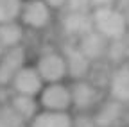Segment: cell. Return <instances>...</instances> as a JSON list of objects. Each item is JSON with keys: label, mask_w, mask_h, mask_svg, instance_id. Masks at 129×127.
<instances>
[{"label": "cell", "mask_w": 129, "mask_h": 127, "mask_svg": "<svg viewBox=\"0 0 129 127\" xmlns=\"http://www.w3.org/2000/svg\"><path fill=\"white\" fill-rule=\"evenodd\" d=\"M91 18H93V29L99 34H102L108 41L122 39L127 32L125 16L113 7H97Z\"/></svg>", "instance_id": "obj_1"}, {"label": "cell", "mask_w": 129, "mask_h": 127, "mask_svg": "<svg viewBox=\"0 0 129 127\" xmlns=\"http://www.w3.org/2000/svg\"><path fill=\"white\" fill-rule=\"evenodd\" d=\"M38 102L41 111H54V113H70L72 109V91L64 82L45 84L38 95Z\"/></svg>", "instance_id": "obj_2"}, {"label": "cell", "mask_w": 129, "mask_h": 127, "mask_svg": "<svg viewBox=\"0 0 129 127\" xmlns=\"http://www.w3.org/2000/svg\"><path fill=\"white\" fill-rule=\"evenodd\" d=\"M36 70L41 75L45 84L50 82H63V79L68 75L67 70V61L64 56L59 52H45L40 56L38 63H36Z\"/></svg>", "instance_id": "obj_3"}, {"label": "cell", "mask_w": 129, "mask_h": 127, "mask_svg": "<svg viewBox=\"0 0 129 127\" xmlns=\"http://www.w3.org/2000/svg\"><path fill=\"white\" fill-rule=\"evenodd\" d=\"M70 91H72V107L77 109L79 113H88L90 109L101 104L99 88L86 79L74 81V84L70 86Z\"/></svg>", "instance_id": "obj_4"}, {"label": "cell", "mask_w": 129, "mask_h": 127, "mask_svg": "<svg viewBox=\"0 0 129 127\" xmlns=\"http://www.w3.org/2000/svg\"><path fill=\"white\" fill-rule=\"evenodd\" d=\"M43 86H45V82H43L41 75L38 73L36 66H27V65L14 75L13 82H11V88L14 93L29 95V97H38Z\"/></svg>", "instance_id": "obj_5"}, {"label": "cell", "mask_w": 129, "mask_h": 127, "mask_svg": "<svg viewBox=\"0 0 129 127\" xmlns=\"http://www.w3.org/2000/svg\"><path fill=\"white\" fill-rule=\"evenodd\" d=\"M25 66V50L22 47L4 50L0 57V86H9L14 75Z\"/></svg>", "instance_id": "obj_6"}, {"label": "cell", "mask_w": 129, "mask_h": 127, "mask_svg": "<svg viewBox=\"0 0 129 127\" xmlns=\"http://www.w3.org/2000/svg\"><path fill=\"white\" fill-rule=\"evenodd\" d=\"M22 20L32 29H43L50 22V6L45 0H30L22 6Z\"/></svg>", "instance_id": "obj_7"}, {"label": "cell", "mask_w": 129, "mask_h": 127, "mask_svg": "<svg viewBox=\"0 0 129 127\" xmlns=\"http://www.w3.org/2000/svg\"><path fill=\"white\" fill-rule=\"evenodd\" d=\"M122 115H124V104L115 99H109L97 106L93 118L97 127H115L122 120Z\"/></svg>", "instance_id": "obj_8"}, {"label": "cell", "mask_w": 129, "mask_h": 127, "mask_svg": "<svg viewBox=\"0 0 129 127\" xmlns=\"http://www.w3.org/2000/svg\"><path fill=\"white\" fill-rule=\"evenodd\" d=\"M77 47H79V50L83 52L90 61H95V59H101V57L108 56L109 41L93 29L91 32L84 34L83 38L79 39V45Z\"/></svg>", "instance_id": "obj_9"}, {"label": "cell", "mask_w": 129, "mask_h": 127, "mask_svg": "<svg viewBox=\"0 0 129 127\" xmlns=\"http://www.w3.org/2000/svg\"><path fill=\"white\" fill-rule=\"evenodd\" d=\"M63 56H64V61H67L68 75L74 81L86 79V75L90 73V68H91V61L79 50V47H70V49L64 50Z\"/></svg>", "instance_id": "obj_10"}, {"label": "cell", "mask_w": 129, "mask_h": 127, "mask_svg": "<svg viewBox=\"0 0 129 127\" xmlns=\"http://www.w3.org/2000/svg\"><path fill=\"white\" fill-rule=\"evenodd\" d=\"M109 95L122 104H129V63L120 65L109 79Z\"/></svg>", "instance_id": "obj_11"}, {"label": "cell", "mask_w": 129, "mask_h": 127, "mask_svg": "<svg viewBox=\"0 0 129 127\" xmlns=\"http://www.w3.org/2000/svg\"><path fill=\"white\" fill-rule=\"evenodd\" d=\"M9 106H11L27 123L41 111L40 102H38V97H29V95H20V93H14L13 97H11Z\"/></svg>", "instance_id": "obj_12"}, {"label": "cell", "mask_w": 129, "mask_h": 127, "mask_svg": "<svg viewBox=\"0 0 129 127\" xmlns=\"http://www.w3.org/2000/svg\"><path fill=\"white\" fill-rule=\"evenodd\" d=\"M63 27L68 34L83 38L93 30V18L88 13H68L63 22Z\"/></svg>", "instance_id": "obj_13"}, {"label": "cell", "mask_w": 129, "mask_h": 127, "mask_svg": "<svg viewBox=\"0 0 129 127\" xmlns=\"http://www.w3.org/2000/svg\"><path fill=\"white\" fill-rule=\"evenodd\" d=\"M29 127H72V115L54 113V111H40L29 122Z\"/></svg>", "instance_id": "obj_14"}, {"label": "cell", "mask_w": 129, "mask_h": 127, "mask_svg": "<svg viewBox=\"0 0 129 127\" xmlns=\"http://www.w3.org/2000/svg\"><path fill=\"white\" fill-rule=\"evenodd\" d=\"M23 39V29L20 23L16 22H6V23H0V43L2 47L7 49H14V47H22Z\"/></svg>", "instance_id": "obj_15"}, {"label": "cell", "mask_w": 129, "mask_h": 127, "mask_svg": "<svg viewBox=\"0 0 129 127\" xmlns=\"http://www.w3.org/2000/svg\"><path fill=\"white\" fill-rule=\"evenodd\" d=\"M0 127H29V123L9 104H6L0 106Z\"/></svg>", "instance_id": "obj_16"}, {"label": "cell", "mask_w": 129, "mask_h": 127, "mask_svg": "<svg viewBox=\"0 0 129 127\" xmlns=\"http://www.w3.org/2000/svg\"><path fill=\"white\" fill-rule=\"evenodd\" d=\"M20 13H22L20 0H0V23L14 22Z\"/></svg>", "instance_id": "obj_17"}, {"label": "cell", "mask_w": 129, "mask_h": 127, "mask_svg": "<svg viewBox=\"0 0 129 127\" xmlns=\"http://www.w3.org/2000/svg\"><path fill=\"white\" fill-rule=\"evenodd\" d=\"M129 54V45L122 39H115V41H109V47H108V56L115 61H122L125 59V56Z\"/></svg>", "instance_id": "obj_18"}, {"label": "cell", "mask_w": 129, "mask_h": 127, "mask_svg": "<svg viewBox=\"0 0 129 127\" xmlns=\"http://www.w3.org/2000/svg\"><path fill=\"white\" fill-rule=\"evenodd\" d=\"M72 127H97L93 115L88 113H79L75 116H72Z\"/></svg>", "instance_id": "obj_19"}, {"label": "cell", "mask_w": 129, "mask_h": 127, "mask_svg": "<svg viewBox=\"0 0 129 127\" xmlns=\"http://www.w3.org/2000/svg\"><path fill=\"white\" fill-rule=\"evenodd\" d=\"M70 13H88V7L91 6V0H68Z\"/></svg>", "instance_id": "obj_20"}, {"label": "cell", "mask_w": 129, "mask_h": 127, "mask_svg": "<svg viewBox=\"0 0 129 127\" xmlns=\"http://www.w3.org/2000/svg\"><path fill=\"white\" fill-rule=\"evenodd\" d=\"M115 0H91V4H95L97 7H111V4Z\"/></svg>", "instance_id": "obj_21"}, {"label": "cell", "mask_w": 129, "mask_h": 127, "mask_svg": "<svg viewBox=\"0 0 129 127\" xmlns=\"http://www.w3.org/2000/svg\"><path fill=\"white\" fill-rule=\"evenodd\" d=\"M45 2H47L48 6H52V7H59V6H63V4H67L68 0H45Z\"/></svg>", "instance_id": "obj_22"}, {"label": "cell", "mask_w": 129, "mask_h": 127, "mask_svg": "<svg viewBox=\"0 0 129 127\" xmlns=\"http://www.w3.org/2000/svg\"><path fill=\"white\" fill-rule=\"evenodd\" d=\"M4 50H6V49H4V47H2V43H0V57H2V54H4Z\"/></svg>", "instance_id": "obj_23"}]
</instances>
